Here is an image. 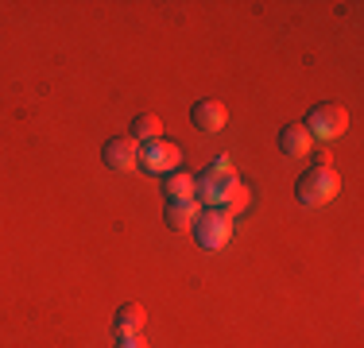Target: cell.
Segmentation results:
<instances>
[{
    "label": "cell",
    "instance_id": "1",
    "mask_svg": "<svg viewBox=\"0 0 364 348\" xmlns=\"http://www.w3.org/2000/svg\"><path fill=\"white\" fill-rule=\"evenodd\" d=\"M337 186H341V182H337L333 167H310L306 174H299V182H294V197H299V205L318 209V205L333 202Z\"/></svg>",
    "mask_w": 364,
    "mask_h": 348
},
{
    "label": "cell",
    "instance_id": "2",
    "mask_svg": "<svg viewBox=\"0 0 364 348\" xmlns=\"http://www.w3.org/2000/svg\"><path fill=\"white\" fill-rule=\"evenodd\" d=\"M302 128L310 132V139H337L349 128V112H345L341 101H322V104L310 109V116Z\"/></svg>",
    "mask_w": 364,
    "mask_h": 348
},
{
    "label": "cell",
    "instance_id": "3",
    "mask_svg": "<svg viewBox=\"0 0 364 348\" xmlns=\"http://www.w3.org/2000/svg\"><path fill=\"white\" fill-rule=\"evenodd\" d=\"M190 232H194V240L202 244V248L218 251L232 236V217L221 213V209H202V213L194 217V224H190Z\"/></svg>",
    "mask_w": 364,
    "mask_h": 348
},
{
    "label": "cell",
    "instance_id": "4",
    "mask_svg": "<svg viewBox=\"0 0 364 348\" xmlns=\"http://www.w3.org/2000/svg\"><path fill=\"white\" fill-rule=\"evenodd\" d=\"M182 155L178 147L171 143V139H151V143H140V159H136V167H144L147 174H171L178 170Z\"/></svg>",
    "mask_w": 364,
    "mask_h": 348
},
{
    "label": "cell",
    "instance_id": "5",
    "mask_svg": "<svg viewBox=\"0 0 364 348\" xmlns=\"http://www.w3.org/2000/svg\"><path fill=\"white\" fill-rule=\"evenodd\" d=\"M101 159H105L109 170H132L136 159H140V143L132 136H112L105 151H101Z\"/></svg>",
    "mask_w": 364,
    "mask_h": 348
},
{
    "label": "cell",
    "instance_id": "6",
    "mask_svg": "<svg viewBox=\"0 0 364 348\" xmlns=\"http://www.w3.org/2000/svg\"><path fill=\"white\" fill-rule=\"evenodd\" d=\"M190 120H194L198 132H221L225 120H229V112H225L221 101H198L194 109H190Z\"/></svg>",
    "mask_w": 364,
    "mask_h": 348
},
{
    "label": "cell",
    "instance_id": "7",
    "mask_svg": "<svg viewBox=\"0 0 364 348\" xmlns=\"http://www.w3.org/2000/svg\"><path fill=\"white\" fill-rule=\"evenodd\" d=\"M310 143H314V139H310V132L302 124H287L279 132V151L283 155H291V159H302V155H310Z\"/></svg>",
    "mask_w": 364,
    "mask_h": 348
},
{
    "label": "cell",
    "instance_id": "8",
    "mask_svg": "<svg viewBox=\"0 0 364 348\" xmlns=\"http://www.w3.org/2000/svg\"><path fill=\"white\" fill-rule=\"evenodd\" d=\"M144 321H147V313H144L140 302H124V306L117 310V317H112V329H117V337H132L144 329Z\"/></svg>",
    "mask_w": 364,
    "mask_h": 348
},
{
    "label": "cell",
    "instance_id": "9",
    "mask_svg": "<svg viewBox=\"0 0 364 348\" xmlns=\"http://www.w3.org/2000/svg\"><path fill=\"white\" fill-rule=\"evenodd\" d=\"M194 190H198V178H190L186 170L163 174V194H167L171 202H194Z\"/></svg>",
    "mask_w": 364,
    "mask_h": 348
},
{
    "label": "cell",
    "instance_id": "10",
    "mask_svg": "<svg viewBox=\"0 0 364 348\" xmlns=\"http://www.w3.org/2000/svg\"><path fill=\"white\" fill-rule=\"evenodd\" d=\"M128 136H132L136 143H151V139H163V120L155 116V112H140V116H132V124H128Z\"/></svg>",
    "mask_w": 364,
    "mask_h": 348
},
{
    "label": "cell",
    "instance_id": "11",
    "mask_svg": "<svg viewBox=\"0 0 364 348\" xmlns=\"http://www.w3.org/2000/svg\"><path fill=\"white\" fill-rule=\"evenodd\" d=\"M194 217H198V202H167L163 221H167L175 232H186L190 224H194Z\"/></svg>",
    "mask_w": 364,
    "mask_h": 348
},
{
    "label": "cell",
    "instance_id": "12",
    "mask_svg": "<svg viewBox=\"0 0 364 348\" xmlns=\"http://www.w3.org/2000/svg\"><path fill=\"white\" fill-rule=\"evenodd\" d=\"M240 209H248V186L240 178H232L229 186H225V194H221V213L237 217Z\"/></svg>",
    "mask_w": 364,
    "mask_h": 348
},
{
    "label": "cell",
    "instance_id": "13",
    "mask_svg": "<svg viewBox=\"0 0 364 348\" xmlns=\"http://www.w3.org/2000/svg\"><path fill=\"white\" fill-rule=\"evenodd\" d=\"M205 178H232V163L225 159V155H218V159L205 167Z\"/></svg>",
    "mask_w": 364,
    "mask_h": 348
},
{
    "label": "cell",
    "instance_id": "14",
    "mask_svg": "<svg viewBox=\"0 0 364 348\" xmlns=\"http://www.w3.org/2000/svg\"><path fill=\"white\" fill-rule=\"evenodd\" d=\"M117 348H147V341H144L140 333H132V337H120V341H117Z\"/></svg>",
    "mask_w": 364,
    "mask_h": 348
}]
</instances>
